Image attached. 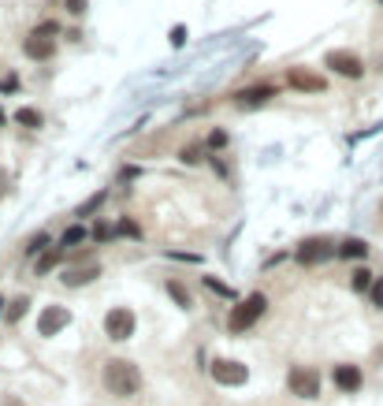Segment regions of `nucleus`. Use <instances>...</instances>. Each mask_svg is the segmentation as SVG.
Returning <instances> with one entry per match:
<instances>
[{
    "mask_svg": "<svg viewBox=\"0 0 383 406\" xmlns=\"http://www.w3.org/2000/svg\"><path fill=\"white\" fill-rule=\"evenodd\" d=\"M63 4H68L71 15H82V11H86V0H63Z\"/></svg>",
    "mask_w": 383,
    "mask_h": 406,
    "instance_id": "b1692460",
    "label": "nucleus"
},
{
    "mask_svg": "<svg viewBox=\"0 0 383 406\" xmlns=\"http://www.w3.org/2000/svg\"><path fill=\"white\" fill-rule=\"evenodd\" d=\"M105 387L112 395H120V399L138 395L142 392V369L135 362H127V358H112L105 365Z\"/></svg>",
    "mask_w": 383,
    "mask_h": 406,
    "instance_id": "f257e3e1",
    "label": "nucleus"
},
{
    "mask_svg": "<svg viewBox=\"0 0 383 406\" xmlns=\"http://www.w3.org/2000/svg\"><path fill=\"white\" fill-rule=\"evenodd\" d=\"M350 283H354V291H372V283H376V280H372V272H369V269H357Z\"/></svg>",
    "mask_w": 383,
    "mask_h": 406,
    "instance_id": "f3484780",
    "label": "nucleus"
},
{
    "mask_svg": "<svg viewBox=\"0 0 383 406\" xmlns=\"http://www.w3.org/2000/svg\"><path fill=\"white\" fill-rule=\"evenodd\" d=\"M182 38H187V30L175 26V30H172V41H175V45H182Z\"/></svg>",
    "mask_w": 383,
    "mask_h": 406,
    "instance_id": "a878e982",
    "label": "nucleus"
},
{
    "mask_svg": "<svg viewBox=\"0 0 383 406\" xmlns=\"http://www.w3.org/2000/svg\"><path fill=\"white\" fill-rule=\"evenodd\" d=\"M4 406H23L19 399H4Z\"/></svg>",
    "mask_w": 383,
    "mask_h": 406,
    "instance_id": "cd10ccee",
    "label": "nucleus"
},
{
    "mask_svg": "<svg viewBox=\"0 0 383 406\" xmlns=\"http://www.w3.org/2000/svg\"><path fill=\"white\" fill-rule=\"evenodd\" d=\"M26 306H30V298H15L11 306H8V324H15L23 313H26Z\"/></svg>",
    "mask_w": 383,
    "mask_h": 406,
    "instance_id": "aec40b11",
    "label": "nucleus"
},
{
    "mask_svg": "<svg viewBox=\"0 0 383 406\" xmlns=\"http://www.w3.org/2000/svg\"><path fill=\"white\" fill-rule=\"evenodd\" d=\"M56 265H60V250H45L41 261H38V276H45L48 269H56Z\"/></svg>",
    "mask_w": 383,
    "mask_h": 406,
    "instance_id": "a211bd4d",
    "label": "nucleus"
},
{
    "mask_svg": "<svg viewBox=\"0 0 383 406\" xmlns=\"http://www.w3.org/2000/svg\"><path fill=\"white\" fill-rule=\"evenodd\" d=\"M379 213H383V205H379Z\"/></svg>",
    "mask_w": 383,
    "mask_h": 406,
    "instance_id": "2f4dec72",
    "label": "nucleus"
},
{
    "mask_svg": "<svg viewBox=\"0 0 383 406\" xmlns=\"http://www.w3.org/2000/svg\"><path fill=\"white\" fill-rule=\"evenodd\" d=\"M71 324V313L63 310V306H45L41 317H38V335H56L60 328H68Z\"/></svg>",
    "mask_w": 383,
    "mask_h": 406,
    "instance_id": "1a4fd4ad",
    "label": "nucleus"
},
{
    "mask_svg": "<svg viewBox=\"0 0 383 406\" xmlns=\"http://www.w3.org/2000/svg\"><path fill=\"white\" fill-rule=\"evenodd\" d=\"M45 246H48V235H45V231H38L34 239L26 242V250H30V254H38V250H45Z\"/></svg>",
    "mask_w": 383,
    "mask_h": 406,
    "instance_id": "412c9836",
    "label": "nucleus"
},
{
    "mask_svg": "<svg viewBox=\"0 0 383 406\" xmlns=\"http://www.w3.org/2000/svg\"><path fill=\"white\" fill-rule=\"evenodd\" d=\"M168 295H172V298H175V302L182 306V310H190V306H194V298H190V291L182 287L179 280H168Z\"/></svg>",
    "mask_w": 383,
    "mask_h": 406,
    "instance_id": "2eb2a0df",
    "label": "nucleus"
},
{
    "mask_svg": "<svg viewBox=\"0 0 383 406\" xmlns=\"http://www.w3.org/2000/svg\"><path fill=\"white\" fill-rule=\"evenodd\" d=\"M335 242H327V239H305L302 246H298V261L302 265H324L327 257H335Z\"/></svg>",
    "mask_w": 383,
    "mask_h": 406,
    "instance_id": "0eeeda50",
    "label": "nucleus"
},
{
    "mask_svg": "<svg viewBox=\"0 0 383 406\" xmlns=\"http://www.w3.org/2000/svg\"><path fill=\"white\" fill-rule=\"evenodd\" d=\"M4 190H8V187H4V175H0V194H4Z\"/></svg>",
    "mask_w": 383,
    "mask_h": 406,
    "instance_id": "c85d7f7f",
    "label": "nucleus"
},
{
    "mask_svg": "<svg viewBox=\"0 0 383 406\" xmlns=\"http://www.w3.org/2000/svg\"><path fill=\"white\" fill-rule=\"evenodd\" d=\"M268 97H276L272 86H249V90L235 93V105H238V108H253V105H264Z\"/></svg>",
    "mask_w": 383,
    "mask_h": 406,
    "instance_id": "9d476101",
    "label": "nucleus"
},
{
    "mask_svg": "<svg viewBox=\"0 0 383 406\" xmlns=\"http://www.w3.org/2000/svg\"><path fill=\"white\" fill-rule=\"evenodd\" d=\"M205 283H209L212 291H220V295H231V287H227V283H220V280H212V276H209V280H205Z\"/></svg>",
    "mask_w": 383,
    "mask_h": 406,
    "instance_id": "393cba45",
    "label": "nucleus"
},
{
    "mask_svg": "<svg viewBox=\"0 0 383 406\" xmlns=\"http://www.w3.org/2000/svg\"><path fill=\"white\" fill-rule=\"evenodd\" d=\"M209 142H212V145H224V142H227V135H224V131H212V138H209Z\"/></svg>",
    "mask_w": 383,
    "mask_h": 406,
    "instance_id": "bb28decb",
    "label": "nucleus"
},
{
    "mask_svg": "<svg viewBox=\"0 0 383 406\" xmlns=\"http://www.w3.org/2000/svg\"><path fill=\"white\" fill-rule=\"evenodd\" d=\"M287 384H290V392L302 395V399H316V395H320V377H316L313 369H305V365H294Z\"/></svg>",
    "mask_w": 383,
    "mask_h": 406,
    "instance_id": "423d86ee",
    "label": "nucleus"
},
{
    "mask_svg": "<svg viewBox=\"0 0 383 406\" xmlns=\"http://www.w3.org/2000/svg\"><path fill=\"white\" fill-rule=\"evenodd\" d=\"M105 332H108V339H115V343L130 339V335H135V313H130L127 306H115V310H108V317H105Z\"/></svg>",
    "mask_w": 383,
    "mask_h": 406,
    "instance_id": "7ed1b4c3",
    "label": "nucleus"
},
{
    "mask_svg": "<svg viewBox=\"0 0 383 406\" xmlns=\"http://www.w3.org/2000/svg\"><path fill=\"white\" fill-rule=\"evenodd\" d=\"M15 123H23V127L34 131V127H41V112L38 108H19V112H15Z\"/></svg>",
    "mask_w": 383,
    "mask_h": 406,
    "instance_id": "dca6fc26",
    "label": "nucleus"
},
{
    "mask_svg": "<svg viewBox=\"0 0 383 406\" xmlns=\"http://www.w3.org/2000/svg\"><path fill=\"white\" fill-rule=\"evenodd\" d=\"M212 380L216 384H227V387H238V384L249 380V369L242 362H235V358H216L212 362Z\"/></svg>",
    "mask_w": 383,
    "mask_h": 406,
    "instance_id": "20e7f679",
    "label": "nucleus"
},
{
    "mask_svg": "<svg viewBox=\"0 0 383 406\" xmlns=\"http://www.w3.org/2000/svg\"><path fill=\"white\" fill-rule=\"evenodd\" d=\"M82 239H86V227L75 224V227H68V231H63V246H78Z\"/></svg>",
    "mask_w": 383,
    "mask_h": 406,
    "instance_id": "6ab92c4d",
    "label": "nucleus"
},
{
    "mask_svg": "<svg viewBox=\"0 0 383 406\" xmlns=\"http://www.w3.org/2000/svg\"><path fill=\"white\" fill-rule=\"evenodd\" d=\"M327 68L342 75V78H361L364 75V63L357 53H346V48H335V53H327Z\"/></svg>",
    "mask_w": 383,
    "mask_h": 406,
    "instance_id": "6e6552de",
    "label": "nucleus"
},
{
    "mask_svg": "<svg viewBox=\"0 0 383 406\" xmlns=\"http://www.w3.org/2000/svg\"><path fill=\"white\" fill-rule=\"evenodd\" d=\"M290 86H294V90H313V93H320L327 83H324L320 75H309V71H302V68H294V71H290Z\"/></svg>",
    "mask_w": 383,
    "mask_h": 406,
    "instance_id": "f8f14e48",
    "label": "nucleus"
},
{
    "mask_svg": "<svg viewBox=\"0 0 383 406\" xmlns=\"http://www.w3.org/2000/svg\"><path fill=\"white\" fill-rule=\"evenodd\" d=\"M48 34H56V26H53V23H45L41 30H34V34L23 41V48H26V56H30V60H48V56L56 53V41L48 38Z\"/></svg>",
    "mask_w": 383,
    "mask_h": 406,
    "instance_id": "39448f33",
    "label": "nucleus"
},
{
    "mask_svg": "<svg viewBox=\"0 0 383 406\" xmlns=\"http://www.w3.org/2000/svg\"><path fill=\"white\" fill-rule=\"evenodd\" d=\"M342 257H354V261H361V257H369V242H361V239H346L342 246H339Z\"/></svg>",
    "mask_w": 383,
    "mask_h": 406,
    "instance_id": "4468645a",
    "label": "nucleus"
},
{
    "mask_svg": "<svg viewBox=\"0 0 383 406\" xmlns=\"http://www.w3.org/2000/svg\"><path fill=\"white\" fill-rule=\"evenodd\" d=\"M379 71H383V56H379Z\"/></svg>",
    "mask_w": 383,
    "mask_h": 406,
    "instance_id": "c756f323",
    "label": "nucleus"
},
{
    "mask_svg": "<svg viewBox=\"0 0 383 406\" xmlns=\"http://www.w3.org/2000/svg\"><path fill=\"white\" fill-rule=\"evenodd\" d=\"M335 387H342V392H357L361 387V369L357 365H335Z\"/></svg>",
    "mask_w": 383,
    "mask_h": 406,
    "instance_id": "9b49d317",
    "label": "nucleus"
},
{
    "mask_svg": "<svg viewBox=\"0 0 383 406\" xmlns=\"http://www.w3.org/2000/svg\"><path fill=\"white\" fill-rule=\"evenodd\" d=\"M0 123H4V112H0Z\"/></svg>",
    "mask_w": 383,
    "mask_h": 406,
    "instance_id": "7c9ffc66",
    "label": "nucleus"
},
{
    "mask_svg": "<svg viewBox=\"0 0 383 406\" xmlns=\"http://www.w3.org/2000/svg\"><path fill=\"white\" fill-rule=\"evenodd\" d=\"M182 160H187V165H197V160H201V150H197V145H190V150H182Z\"/></svg>",
    "mask_w": 383,
    "mask_h": 406,
    "instance_id": "5701e85b",
    "label": "nucleus"
},
{
    "mask_svg": "<svg viewBox=\"0 0 383 406\" xmlns=\"http://www.w3.org/2000/svg\"><path fill=\"white\" fill-rule=\"evenodd\" d=\"M264 306H268V298H264L261 291H257V295H249L246 302H238L235 310H231V321H227V328L235 332V335H242L246 328H253V321L264 313Z\"/></svg>",
    "mask_w": 383,
    "mask_h": 406,
    "instance_id": "f03ea898",
    "label": "nucleus"
},
{
    "mask_svg": "<svg viewBox=\"0 0 383 406\" xmlns=\"http://www.w3.org/2000/svg\"><path fill=\"white\" fill-rule=\"evenodd\" d=\"M372 302H376V310H383V276L372 283Z\"/></svg>",
    "mask_w": 383,
    "mask_h": 406,
    "instance_id": "4be33fe9",
    "label": "nucleus"
},
{
    "mask_svg": "<svg viewBox=\"0 0 383 406\" xmlns=\"http://www.w3.org/2000/svg\"><path fill=\"white\" fill-rule=\"evenodd\" d=\"M97 276H101V269H97V265H82V269H71V272H63V283H68V287H82V283L97 280Z\"/></svg>",
    "mask_w": 383,
    "mask_h": 406,
    "instance_id": "ddd939ff",
    "label": "nucleus"
}]
</instances>
